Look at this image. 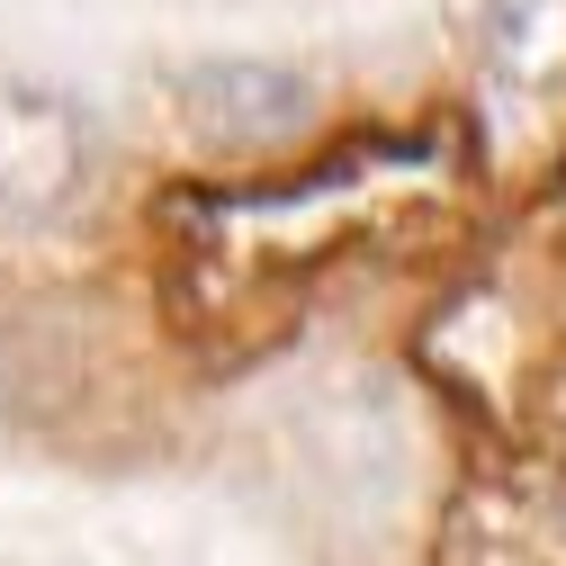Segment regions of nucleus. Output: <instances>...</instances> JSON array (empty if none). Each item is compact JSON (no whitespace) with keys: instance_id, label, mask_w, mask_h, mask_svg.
Returning <instances> with one entry per match:
<instances>
[{"instance_id":"nucleus-1","label":"nucleus","mask_w":566,"mask_h":566,"mask_svg":"<svg viewBox=\"0 0 566 566\" xmlns=\"http://www.w3.org/2000/svg\"><path fill=\"white\" fill-rule=\"evenodd\" d=\"M91 171H99V135L73 99L45 82H0V217L45 226L91 189Z\"/></svg>"},{"instance_id":"nucleus-2","label":"nucleus","mask_w":566,"mask_h":566,"mask_svg":"<svg viewBox=\"0 0 566 566\" xmlns=\"http://www.w3.org/2000/svg\"><path fill=\"white\" fill-rule=\"evenodd\" d=\"M180 117L198 145L270 154V145H297L315 126V82L297 63H270V54H217V63L180 73Z\"/></svg>"},{"instance_id":"nucleus-3","label":"nucleus","mask_w":566,"mask_h":566,"mask_svg":"<svg viewBox=\"0 0 566 566\" xmlns=\"http://www.w3.org/2000/svg\"><path fill=\"white\" fill-rule=\"evenodd\" d=\"M450 566H531L513 539H485V531H459L450 539Z\"/></svg>"}]
</instances>
